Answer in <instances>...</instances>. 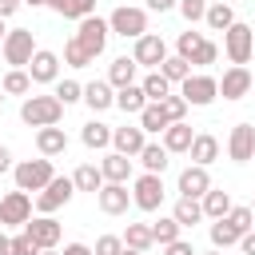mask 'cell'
<instances>
[{
	"instance_id": "obj_13",
	"label": "cell",
	"mask_w": 255,
	"mask_h": 255,
	"mask_svg": "<svg viewBox=\"0 0 255 255\" xmlns=\"http://www.w3.org/2000/svg\"><path fill=\"white\" fill-rule=\"evenodd\" d=\"M24 235H28L40 251H48V247H56V243H60L64 227H60L52 215H36V219H28V223H24Z\"/></svg>"
},
{
	"instance_id": "obj_38",
	"label": "cell",
	"mask_w": 255,
	"mask_h": 255,
	"mask_svg": "<svg viewBox=\"0 0 255 255\" xmlns=\"http://www.w3.org/2000/svg\"><path fill=\"white\" fill-rule=\"evenodd\" d=\"M151 243H155V235H151V223H128V231H124V247L147 251Z\"/></svg>"
},
{
	"instance_id": "obj_55",
	"label": "cell",
	"mask_w": 255,
	"mask_h": 255,
	"mask_svg": "<svg viewBox=\"0 0 255 255\" xmlns=\"http://www.w3.org/2000/svg\"><path fill=\"white\" fill-rule=\"evenodd\" d=\"M4 36H8V28H4V16H0V48H4Z\"/></svg>"
},
{
	"instance_id": "obj_35",
	"label": "cell",
	"mask_w": 255,
	"mask_h": 255,
	"mask_svg": "<svg viewBox=\"0 0 255 255\" xmlns=\"http://www.w3.org/2000/svg\"><path fill=\"white\" fill-rule=\"evenodd\" d=\"M167 124H171V120H167L163 104H155V100H151V104L139 112V128H143V131H155V135H163V128H167Z\"/></svg>"
},
{
	"instance_id": "obj_1",
	"label": "cell",
	"mask_w": 255,
	"mask_h": 255,
	"mask_svg": "<svg viewBox=\"0 0 255 255\" xmlns=\"http://www.w3.org/2000/svg\"><path fill=\"white\" fill-rule=\"evenodd\" d=\"M60 116H64V104L56 100V92L52 96H28L20 104V120L28 128H52V124H60Z\"/></svg>"
},
{
	"instance_id": "obj_46",
	"label": "cell",
	"mask_w": 255,
	"mask_h": 255,
	"mask_svg": "<svg viewBox=\"0 0 255 255\" xmlns=\"http://www.w3.org/2000/svg\"><path fill=\"white\" fill-rule=\"evenodd\" d=\"M8 255H40V247L20 231V235H12V243H8Z\"/></svg>"
},
{
	"instance_id": "obj_27",
	"label": "cell",
	"mask_w": 255,
	"mask_h": 255,
	"mask_svg": "<svg viewBox=\"0 0 255 255\" xmlns=\"http://www.w3.org/2000/svg\"><path fill=\"white\" fill-rule=\"evenodd\" d=\"M72 183H76V191H100L108 179H104V171H100V163H80L76 171H72Z\"/></svg>"
},
{
	"instance_id": "obj_39",
	"label": "cell",
	"mask_w": 255,
	"mask_h": 255,
	"mask_svg": "<svg viewBox=\"0 0 255 255\" xmlns=\"http://www.w3.org/2000/svg\"><path fill=\"white\" fill-rule=\"evenodd\" d=\"M159 72H163V76H167L171 84H183V80L191 76V64H187L183 56H167V60L159 64Z\"/></svg>"
},
{
	"instance_id": "obj_23",
	"label": "cell",
	"mask_w": 255,
	"mask_h": 255,
	"mask_svg": "<svg viewBox=\"0 0 255 255\" xmlns=\"http://www.w3.org/2000/svg\"><path fill=\"white\" fill-rule=\"evenodd\" d=\"M187 155H191V163H199V167H207V163H215V159H219V139H215L211 131H199V135L191 139V147H187Z\"/></svg>"
},
{
	"instance_id": "obj_58",
	"label": "cell",
	"mask_w": 255,
	"mask_h": 255,
	"mask_svg": "<svg viewBox=\"0 0 255 255\" xmlns=\"http://www.w3.org/2000/svg\"><path fill=\"white\" fill-rule=\"evenodd\" d=\"M40 255H60V251H56V247H48V251H40Z\"/></svg>"
},
{
	"instance_id": "obj_60",
	"label": "cell",
	"mask_w": 255,
	"mask_h": 255,
	"mask_svg": "<svg viewBox=\"0 0 255 255\" xmlns=\"http://www.w3.org/2000/svg\"><path fill=\"white\" fill-rule=\"evenodd\" d=\"M4 96H8V92H4V88H0V104H4Z\"/></svg>"
},
{
	"instance_id": "obj_17",
	"label": "cell",
	"mask_w": 255,
	"mask_h": 255,
	"mask_svg": "<svg viewBox=\"0 0 255 255\" xmlns=\"http://www.w3.org/2000/svg\"><path fill=\"white\" fill-rule=\"evenodd\" d=\"M96 203H100L104 215H124L128 203H131V191H128V183H104L96 191Z\"/></svg>"
},
{
	"instance_id": "obj_51",
	"label": "cell",
	"mask_w": 255,
	"mask_h": 255,
	"mask_svg": "<svg viewBox=\"0 0 255 255\" xmlns=\"http://www.w3.org/2000/svg\"><path fill=\"white\" fill-rule=\"evenodd\" d=\"M24 0H0V16L8 20V16H16V8H20Z\"/></svg>"
},
{
	"instance_id": "obj_30",
	"label": "cell",
	"mask_w": 255,
	"mask_h": 255,
	"mask_svg": "<svg viewBox=\"0 0 255 255\" xmlns=\"http://www.w3.org/2000/svg\"><path fill=\"white\" fill-rule=\"evenodd\" d=\"M171 215L179 219V227H195L199 219H207V215H203V203H199V199H191V195H179V199H175V207H171Z\"/></svg>"
},
{
	"instance_id": "obj_48",
	"label": "cell",
	"mask_w": 255,
	"mask_h": 255,
	"mask_svg": "<svg viewBox=\"0 0 255 255\" xmlns=\"http://www.w3.org/2000/svg\"><path fill=\"white\" fill-rule=\"evenodd\" d=\"M163 251H167V255H199V251H195V247H191L187 239H175V243H167Z\"/></svg>"
},
{
	"instance_id": "obj_20",
	"label": "cell",
	"mask_w": 255,
	"mask_h": 255,
	"mask_svg": "<svg viewBox=\"0 0 255 255\" xmlns=\"http://www.w3.org/2000/svg\"><path fill=\"white\" fill-rule=\"evenodd\" d=\"M84 104L92 112H108V108H116V88L108 80H92V84H84Z\"/></svg>"
},
{
	"instance_id": "obj_31",
	"label": "cell",
	"mask_w": 255,
	"mask_h": 255,
	"mask_svg": "<svg viewBox=\"0 0 255 255\" xmlns=\"http://www.w3.org/2000/svg\"><path fill=\"white\" fill-rule=\"evenodd\" d=\"M80 139H84V147L104 151V147L112 143V128H108V124H100V120H88V124H84V131H80Z\"/></svg>"
},
{
	"instance_id": "obj_57",
	"label": "cell",
	"mask_w": 255,
	"mask_h": 255,
	"mask_svg": "<svg viewBox=\"0 0 255 255\" xmlns=\"http://www.w3.org/2000/svg\"><path fill=\"white\" fill-rule=\"evenodd\" d=\"M24 4H32V8H40V4H48V0H24Z\"/></svg>"
},
{
	"instance_id": "obj_40",
	"label": "cell",
	"mask_w": 255,
	"mask_h": 255,
	"mask_svg": "<svg viewBox=\"0 0 255 255\" xmlns=\"http://www.w3.org/2000/svg\"><path fill=\"white\" fill-rule=\"evenodd\" d=\"M64 20H84V16H92L96 12V0H60V8H56Z\"/></svg>"
},
{
	"instance_id": "obj_37",
	"label": "cell",
	"mask_w": 255,
	"mask_h": 255,
	"mask_svg": "<svg viewBox=\"0 0 255 255\" xmlns=\"http://www.w3.org/2000/svg\"><path fill=\"white\" fill-rule=\"evenodd\" d=\"M179 231H183V227H179V219H175V215H159V219L151 223V235H155V243H159V247L175 243V239H179Z\"/></svg>"
},
{
	"instance_id": "obj_16",
	"label": "cell",
	"mask_w": 255,
	"mask_h": 255,
	"mask_svg": "<svg viewBox=\"0 0 255 255\" xmlns=\"http://www.w3.org/2000/svg\"><path fill=\"white\" fill-rule=\"evenodd\" d=\"M227 155H231L235 163L255 159V128H251V124H235V128H231V135H227Z\"/></svg>"
},
{
	"instance_id": "obj_29",
	"label": "cell",
	"mask_w": 255,
	"mask_h": 255,
	"mask_svg": "<svg viewBox=\"0 0 255 255\" xmlns=\"http://www.w3.org/2000/svg\"><path fill=\"white\" fill-rule=\"evenodd\" d=\"M199 203H203V215H207V219H223V215L235 207V203H231V191H223V187H211Z\"/></svg>"
},
{
	"instance_id": "obj_19",
	"label": "cell",
	"mask_w": 255,
	"mask_h": 255,
	"mask_svg": "<svg viewBox=\"0 0 255 255\" xmlns=\"http://www.w3.org/2000/svg\"><path fill=\"white\" fill-rule=\"evenodd\" d=\"M143 143H147V131L135 124H124V128H112V147L116 151H124V155H139L143 151Z\"/></svg>"
},
{
	"instance_id": "obj_36",
	"label": "cell",
	"mask_w": 255,
	"mask_h": 255,
	"mask_svg": "<svg viewBox=\"0 0 255 255\" xmlns=\"http://www.w3.org/2000/svg\"><path fill=\"white\" fill-rule=\"evenodd\" d=\"M167 147L163 143H143V151H139V163H143V171H155V175H163V167H167Z\"/></svg>"
},
{
	"instance_id": "obj_54",
	"label": "cell",
	"mask_w": 255,
	"mask_h": 255,
	"mask_svg": "<svg viewBox=\"0 0 255 255\" xmlns=\"http://www.w3.org/2000/svg\"><path fill=\"white\" fill-rule=\"evenodd\" d=\"M8 243H12V239H8V235H4V227H0V255H8Z\"/></svg>"
},
{
	"instance_id": "obj_25",
	"label": "cell",
	"mask_w": 255,
	"mask_h": 255,
	"mask_svg": "<svg viewBox=\"0 0 255 255\" xmlns=\"http://www.w3.org/2000/svg\"><path fill=\"white\" fill-rule=\"evenodd\" d=\"M147 104H151V100L143 96V88H139V84L116 88V108H120V112H128V116H139V112H143Z\"/></svg>"
},
{
	"instance_id": "obj_33",
	"label": "cell",
	"mask_w": 255,
	"mask_h": 255,
	"mask_svg": "<svg viewBox=\"0 0 255 255\" xmlns=\"http://www.w3.org/2000/svg\"><path fill=\"white\" fill-rule=\"evenodd\" d=\"M139 88H143V96H147V100H155V104L171 96V80H167L159 68H151V72L143 76V84H139Z\"/></svg>"
},
{
	"instance_id": "obj_56",
	"label": "cell",
	"mask_w": 255,
	"mask_h": 255,
	"mask_svg": "<svg viewBox=\"0 0 255 255\" xmlns=\"http://www.w3.org/2000/svg\"><path fill=\"white\" fill-rule=\"evenodd\" d=\"M120 255H143V251H135V247H124V251H120Z\"/></svg>"
},
{
	"instance_id": "obj_7",
	"label": "cell",
	"mask_w": 255,
	"mask_h": 255,
	"mask_svg": "<svg viewBox=\"0 0 255 255\" xmlns=\"http://www.w3.org/2000/svg\"><path fill=\"white\" fill-rule=\"evenodd\" d=\"M163 175H155V171H143V175H135V183H131V203L139 207V211H159V203H163Z\"/></svg>"
},
{
	"instance_id": "obj_28",
	"label": "cell",
	"mask_w": 255,
	"mask_h": 255,
	"mask_svg": "<svg viewBox=\"0 0 255 255\" xmlns=\"http://www.w3.org/2000/svg\"><path fill=\"white\" fill-rule=\"evenodd\" d=\"M203 24H207L211 32H227V28L235 24L231 4H227V0H207V16H203Z\"/></svg>"
},
{
	"instance_id": "obj_3",
	"label": "cell",
	"mask_w": 255,
	"mask_h": 255,
	"mask_svg": "<svg viewBox=\"0 0 255 255\" xmlns=\"http://www.w3.org/2000/svg\"><path fill=\"white\" fill-rule=\"evenodd\" d=\"M175 56H183L187 64H199V68H203V64H215L219 48H215L203 32H191V28H187V32H179V40H175Z\"/></svg>"
},
{
	"instance_id": "obj_42",
	"label": "cell",
	"mask_w": 255,
	"mask_h": 255,
	"mask_svg": "<svg viewBox=\"0 0 255 255\" xmlns=\"http://www.w3.org/2000/svg\"><path fill=\"white\" fill-rule=\"evenodd\" d=\"M56 100L68 108V104H80L84 100V84H76V80H60L56 84Z\"/></svg>"
},
{
	"instance_id": "obj_50",
	"label": "cell",
	"mask_w": 255,
	"mask_h": 255,
	"mask_svg": "<svg viewBox=\"0 0 255 255\" xmlns=\"http://www.w3.org/2000/svg\"><path fill=\"white\" fill-rule=\"evenodd\" d=\"M239 251H243V255H255V231H243V239H239Z\"/></svg>"
},
{
	"instance_id": "obj_49",
	"label": "cell",
	"mask_w": 255,
	"mask_h": 255,
	"mask_svg": "<svg viewBox=\"0 0 255 255\" xmlns=\"http://www.w3.org/2000/svg\"><path fill=\"white\" fill-rule=\"evenodd\" d=\"M60 255H96V251H92L88 243H64V251H60Z\"/></svg>"
},
{
	"instance_id": "obj_12",
	"label": "cell",
	"mask_w": 255,
	"mask_h": 255,
	"mask_svg": "<svg viewBox=\"0 0 255 255\" xmlns=\"http://www.w3.org/2000/svg\"><path fill=\"white\" fill-rule=\"evenodd\" d=\"M251 84H255V76L247 72V64H231L219 76V96L223 100H243V96H251Z\"/></svg>"
},
{
	"instance_id": "obj_14",
	"label": "cell",
	"mask_w": 255,
	"mask_h": 255,
	"mask_svg": "<svg viewBox=\"0 0 255 255\" xmlns=\"http://www.w3.org/2000/svg\"><path fill=\"white\" fill-rule=\"evenodd\" d=\"M135 64L139 68H159L163 60H167V44H163V36H155V32H143L139 40H135Z\"/></svg>"
},
{
	"instance_id": "obj_47",
	"label": "cell",
	"mask_w": 255,
	"mask_h": 255,
	"mask_svg": "<svg viewBox=\"0 0 255 255\" xmlns=\"http://www.w3.org/2000/svg\"><path fill=\"white\" fill-rule=\"evenodd\" d=\"M227 219H231L239 231H251V223H255V211H251V207H231V211H227Z\"/></svg>"
},
{
	"instance_id": "obj_2",
	"label": "cell",
	"mask_w": 255,
	"mask_h": 255,
	"mask_svg": "<svg viewBox=\"0 0 255 255\" xmlns=\"http://www.w3.org/2000/svg\"><path fill=\"white\" fill-rule=\"evenodd\" d=\"M12 175H16V187H20V191H44L56 171H52V159L40 155V159H20V163L12 167Z\"/></svg>"
},
{
	"instance_id": "obj_62",
	"label": "cell",
	"mask_w": 255,
	"mask_h": 255,
	"mask_svg": "<svg viewBox=\"0 0 255 255\" xmlns=\"http://www.w3.org/2000/svg\"><path fill=\"white\" fill-rule=\"evenodd\" d=\"M251 92H255V84H251Z\"/></svg>"
},
{
	"instance_id": "obj_52",
	"label": "cell",
	"mask_w": 255,
	"mask_h": 255,
	"mask_svg": "<svg viewBox=\"0 0 255 255\" xmlns=\"http://www.w3.org/2000/svg\"><path fill=\"white\" fill-rule=\"evenodd\" d=\"M12 167H16V163H12V151L0 143V175H4V171H12Z\"/></svg>"
},
{
	"instance_id": "obj_32",
	"label": "cell",
	"mask_w": 255,
	"mask_h": 255,
	"mask_svg": "<svg viewBox=\"0 0 255 255\" xmlns=\"http://www.w3.org/2000/svg\"><path fill=\"white\" fill-rule=\"evenodd\" d=\"M239 239H243V231H239V227H235L227 215L211 223V247H219V251H223V247H235Z\"/></svg>"
},
{
	"instance_id": "obj_59",
	"label": "cell",
	"mask_w": 255,
	"mask_h": 255,
	"mask_svg": "<svg viewBox=\"0 0 255 255\" xmlns=\"http://www.w3.org/2000/svg\"><path fill=\"white\" fill-rule=\"evenodd\" d=\"M203 255H223V251H219V247H215V251H203Z\"/></svg>"
},
{
	"instance_id": "obj_6",
	"label": "cell",
	"mask_w": 255,
	"mask_h": 255,
	"mask_svg": "<svg viewBox=\"0 0 255 255\" xmlns=\"http://www.w3.org/2000/svg\"><path fill=\"white\" fill-rule=\"evenodd\" d=\"M108 36H112V24H108V20H100L96 12H92V16H84V20H80V28H76V40L84 44V52H88L92 60H96V56H104Z\"/></svg>"
},
{
	"instance_id": "obj_34",
	"label": "cell",
	"mask_w": 255,
	"mask_h": 255,
	"mask_svg": "<svg viewBox=\"0 0 255 255\" xmlns=\"http://www.w3.org/2000/svg\"><path fill=\"white\" fill-rule=\"evenodd\" d=\"M0 88H4L8 96H28V92H32V76H28V68H8L4 80H0Z\"/></svg>"
},
{
	"instance_id": "obj_22",
	"label": "cell",
	"mask_w": 255,
	"mask_h": 255,
	"mask_svg": "<svg viewBox=\"0 0 255 255\" xmlns=\"http://www.w3.org/2000/svg\"><path fill=\"white\" fill-rule=\"evenodd\" d=\"M100 171H104L108 183H128V179H131V155H124V151H108V155L100 159Z\"/></svg>"
},
{
	"instance_id": "obj_15",
	"label": "cell",
	"mask_w": 255,
	"mask_h": 255,
	"mask_svg": "<svg viewBox=\"0 0 255 255\" xmlns=\"http://www.w3.org/2000/svg\"><path fill=\"white\" fill-rule=\"evenodd\" d=\"M175 191H179V195H191V199H203V195L211 191V175H207V167H199V163H187V167L179 171V183H175Z\"/></svg>"
},
{
	"instance_id": "obj_9",
	"label": "cell",
	"mask_w": 255,
	"mask_h": 255,
	"mask_svg": "<svg viewBox=\"0 0 255 255\" xmlns=\"http://www.w3.org/2000/svg\"><path fill=\"white\" fill-rule=\"evenodd\" d=\"M76 195V183H72V175H52V183L36 195V211L40 215H52V211H60L68 199Z\"/></svg>"
},
{
	"instance_id": "obj_4",
	"label": "cell",
	"mask_w": 255,
	"mask_h": 255,
	"mask_svg": "<svg viewBox=\"0 0 255 255\" xmlns=\"http://www.w3.org/2000/svg\"><path fill=\"white\" fill-rule=\"evenodd\" d=\"M223 52H227L231 64H247V60L255 56V28L243 24V20H235V24L223 32Z\"/></svg>"
},
{
	"instance_id": "obj_8",
	"label": "cell",
	"mask_w": 255,
	"mask_h": 255,
	"mask_svg": "<svg viewBox=\"0 0 255 255\" xmlns=\"http://www.w3.org/2000/svg\"><path fill=\"white\" fill-rule=\"evenodd\" d=\"M4 60L12 64V68H28L32 64V56H36V36L28 32V28H12L8 36H4Z\"/></svg>"
},
{
	"instance_id": "obj_43",
	"label": "cell",
	"mask_w": 255,
	"mask_h": 255,
	"mask_svg": "<svg viewBox=\"0 0 255 255\" xmlns=\"http://www.w3.org/2000/svg\"><path fill=\"white\" fill-rule=\"evenodd\" d=\"M159 104H163V112H167V120H171V124H175V120H183V116H187V108H191L183 96H167V100H159Z\"/></svg>"
},
{
	"instance_id": "obj_61",
	"label": "cell",
	"mask_w": 255,
	"mask_h": 255,
	"mask_svg": "<svg viewBox=\"0 0 255 255\" xmlns=\"http://www.w3.org/2000/svg\"><path fill=\"white\" fill-rule=\"evenodd\" d=\"M251 211H255V199H251Z\"/></svg>"
},
{
	"instance_id": "obj_24",
	"label": "cell",
	"mask_w": 255,
	"mask_h": 255,
	"mask_svg": "<svg viewBox=\"0 0 255 255\" xmlns=\"http://www.w3.org/2000/svg\"><path fill=\"white\" fill-rule=\"evenodd\" d=\"M135 72H139L135 56H116L112 68H108V84L112 88H128V84H135Z\"/></svg>"
},
{
	"instance_id": "obj_26",
	"label": "cell",
	"mask_w": 255,
	"mask_h": 255,
	"mask_svg": "<svg viewBox=\"0 0 255 255\" xmlns=\"http://www.w3.org/2000/svg\"><path fill=\"white\" fill-rule=\"evenodd\" d=\"M191 139H195V131H191V124H183V120H175V124L163 128V147H167V151H187Z\"/></svg>"
},
{
	"instance_id": "obj_11",
	"label": "cell",
	"mask_w": 255,
	"mask_h": 255,
	"mask_svg": "<svg viewBox=\"0 0 255 255\" xmlns=\"http://www.w3.org/2000/svg\"><path fill=\"white\" fill-rule=\"evenodd\" d=\"M32 219V195L28 191H8L4 199H0V227H24Z\"/></svg>"
},
{
	"instance_id": "obj_41",
	"label": "cell",
	"mask_w": 255,
	"mask_h": 255,
	"mask_svg": "<svg viewBox=\"0 0 255 255\" xmlns=\"http://www.w3.org/2000/svg\"><path fill=\"white\" fill-rule=\"evenodd\" d=\"M64 64H68V68H88V64H96V60H92V56L84 52V44L72 36V40L64 44Z\"/></svg>"
},
{
	"instance_id": "obj_18",
	"label": "cell",
	"mask_w": 255,
	"mask_h": 255,
	"mask_svg": "<svg viewBox=\"0 0 255 255\" xmlns=\"http://www.w3.org/2000/svg\"><path fill=\"white\" fill-rule=\"evenodd\" d=\"M28 76H32V84H52L60 76V56L48 52V48H36V56L28 64Z\"/></svg>"
},
{
	"instance_id": "obj_53",
	"label": "cell",
	"mask_w": 255,
	"mask_h": 255,
	"mask_svg": "<svg viewBox=\"0 0 255 255\" xmlns=\"http://www.w3.org/2000/svg\"><path fill=\"white\" fill-rule=\"evenodd\" d=\"M175 4H179V0H147V8H151V12H171Z\"/></svg>"
},
{
	"instance_id": "obj_5",
	"label": "cell",
	"mask_w": 255,
	"mask_h": 255,
	"mask_svg": "<svg viewBox=\"0 0 255 255\" xmlns=\"http://www.w3.org/2000/svg\"><path fill=\"white\" fill-rule=\"evenodd\" d=\"M108 24H112V36L139 40V36L147 32V12H143V8H131V4H120V8L108 16Z\"/></svg>"
},
{
	"instance_id": "obj_45",
	"label": "cell",
	"mask_w": 255,
	"mask_h": 255,
	"mask_svg": "<svg viewBox=\"0 0 255 255\" xmlns=\"http://www.w3.org/2000/svg\"><path fill=\"white\" fill-rule=\"evenodd\" d=\"M92 251H96V255H120V251H124V235H100Z\"/></svg>"
},
{
	"instance_id": "obj_10",
	"label": "cell",
	"mask_w": 255,
	"mask_h": 255,
	"mask_svg": "<svg viewBox=\"0 0 255 255\" xmlns=\"http://www.w3.org/2000/svg\"><path fill=\"white\" fill-rule=\"evenodd\" d=\"M179 96H183L191 108H207V104L219 96V80H215V76H203V72H195V76H187V80L179 84Z\"/></svg>"
},
{
	"instance_id": "obj_44",
	"label": "cell",
	"mask_w": 255,
	"mask_h": 255,
	"mask_svg": "<svg viewBox=\"0 0 255 255\" xmlns=\"http://www.w3.org/2000/svg\"><path fill=\"white\" fill-rule=\"evenodd\" d=\"M179 12H183L187 24H195V20L207 16V0H179Z\"/></svg>"
},
{
	"instance_id": "obj_21",
	"label": "cell",
	"mask_w": 255,
	"mask_h": 255,
	"mask_svg": "<svg viewBox=\"0 0 255 255\" xmlns=\"http://www.w3.org/2000/svg\"><path fill=\"white\" fill-rule=\"evenodd\" d=\"M36 147H40V155H64L68 151V135H64V128L60 124H52V128H36Z\"/></svg>"
}]
</instances>
